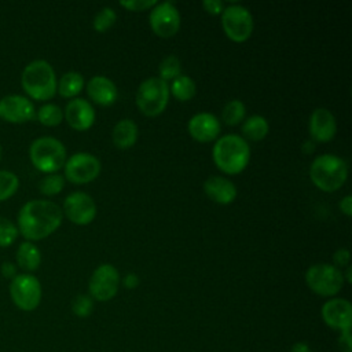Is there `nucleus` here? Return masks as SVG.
Returning a JSON list of instances; mask_svg holds the SVG:
<instances>
[{"instance_id": "obj_1", "label": "nucleus", "mask_w": 352, "mask_h": 352, "mask_svg": "<svg viewBox=\"0 0 352 352\" xmlns=\"http://www.w3.org/2000/svg\"><path fill=\"white\" fill-rule=\"evenodd\" d=\"M63 220L59 205L48 199L28 201L18 213V232L29 242L40 241L55 232Z\"/></svg>"}, {"instance_id": "obj_2", "label": "nucleus", "mask_w": 352, "mask_h": 352, "mask_svg": "<svg viewBox=\"0 0 352 352\" xmlns=\"http://www.w3.org/2000/svg\"><path fill=\"white\" fill-rule=\"evenodd\" d=\"M212 155L216 166L221 172L238 175L250 161V146L242 136L230 133L216 140Z\"/></svg>"}, {"instance_id": "obj_3", "label": "nucleus", "mask_w": 352, "mask_h": 352, "mask_svg": "<svg viewBox=\"0 0 352 352\" xmlns=\"http://www.w3.org/2000/svg\"><path fill=\"white\" fill-rule=\"evenodd\" d=\"M21 85L26 95L34 100L45 102L56 94V74L50 62L34 59L29 62L21 74Z\"/></svg>"}, {"instance_id": "obj_4", "label": "nucleus", "mask_w": 352, "mask_h": 352, "mask_svg": "<svg viewBox=\"0 0 352 352\" xmlns=\"http://www.w3.org/2000/svg\"><path fill=\"white\" fill-rule=\"evenodd\" d=\"M312 183L322 191L333 192L344 186L348 177L346 162L334 154H322L315 157L309 166Z\"/></svg>"}, {"instance_id": "obj_5", "label": "nucleus", "mask_w": 352, "mask_h": 352, "mask_svg": "<svg viewBox=\"0 0 352 352\" xmlns=\"http://www.w3.org/2000/svg\"><path fill=\"white\" fill-rule=\"evenodd\" d=\"M29 158L37 170L56 173L66 162V148L56 138L41 136L30 143Z\"/></svg>"}, {"instance_id": "obj_6", "label": "nucleus", "mask_w": 352, "mask_h": 352, "mask_svg": "<svg viewBox=\"0 0 352 352\" xmlns=\"http://www.w3.org/2000/svg\"><path fill=\"white\" fill-rule=\"evenodd\" d=\"M169 100V85L160 77L143 80L136 91V106L147 117L160 116Z\"/></svg>"}, {"instance_id": "obj_7", "label": "nucleus", "mask_w": 352, "mask_h": 352, "mask_svg": "<svg viewBox=\"0 0 352 352\" xmlns=\"http://www.w3.org/2000/svg\"><path fill=\"white\" fill-rule=\"evenodd\" d=\"M305 282L308 287L318 296L333 297L344 286V276L336 265L320 263L311 265L305 272Z\"/></svg>"}, {"instance_id": "obj_8", "label": "nucleus", "mask_w": 352, "mask_h": 352, "mask_svg": "<svg viewBox=\"0 0 352 352\" xmlns=\"http://www.w3.org/2000/svg\"><path fill=\"white\" fill-rule=\"evenodd\" d=\"M221 26L230 40L243 43L253 33V15L246 7L241 4H231L224 7L221 12Z\"/></svg>"}, {"instance_id": "obj_9", "label": "nucleus", "mask_w": 352, "mask_h": 352, "mask_svg": "<svg viewBox=\"0 0 352 352\" xmlns=\"http://www.w3.org/2000/svg\"><path fill=\"white\" fill-rule=\"evenodd\" d=\"M41 283L32 274H18L10 282L12 302L22 311H34L41 301Z\"/></svg>"}, {"instance_id": "obj_10", "label": "nucleus", "mask_w": 352, "mask_h": 352, "mask_svg": "<svg viewBox=\"0 0 352 352\" xmlns=\"http://www.w3.org/2000/svg\"><path fill=\"white\" fill-rule=\"evenodd\" d=\"M63 177L74 184H85L95 180L102 169L100 161L89 153H76L63 165Z\"/></svg>"}, {"instance_id": "obj_11", "label": "nucleus", "mask_w": 352, "mask_h": 352, "mask_svg": "<svg viewBox=\"0 0 352 352\" xmlns=\"http://www.w3.org/2000/svg\"><path fill=\"white\" fill-rule=\"evenodd\" d=\"M118 287L120 274L114 265L107 263L96 267L88 282L91 298H95L98 301L111 300L117 294Z\"/></svg>"}, {"instance_id": "obj_12", "label": "nucleus", "mask_w": 352, "mask_h": 352, "mask_svg": "<svg viewBox=\"0 0 352 352\" xmlns=\"http://www.w3.org/2000/svg\"><path fill=\"white\" fill-rule=\"evenodd\" d=\"M151 30L164 38L175 36L180 29V14L172 1L157 3L150 11Z\"/></svg>"}, {"instance_id": "obj_13", "label": "nucleus", "mask_w": 352, "mask_h": 352, "mask_svg": "<svg viewBox=\"0 0 352 352\" xmlns=\"http://www.w3.org/2000/svg\"><path fill=\"white\" fill-rule=\"evenodd\" d=\"M62 212L72 223L87 226L96 217V204L87 192L74 191L65 198Z\"/></svg>"}, {"instance_id": "obj_14", "label": "nucleus", "mask_w": 352, "mask_h": 352, "mask_svg": "<svg viewBox=\"0 0 352 352\" xmlns=\"http://www.w3.org/2000/svg\"><path fill=\"white\" fill-rule=\"evenodd\" d=\"M36 117V109L30 99L11 94L0 99V118L10 124H25Z\"/></svg>"}, {"instance_id": "obj_15", "label": "nucleus", "mask_w": 352, "mask_h": 352, "mask_svg": "<svg viewBox=\"0 0 352 352\" xmlns=\"http://www.w3.org/2000/svg\"><path fill=\"white\" fill-rule=\"evenodd\" d=\"M322 318L324 323L336 330H351L352 305L345 298H330L322 307Z\"/></svg>"}, {"instance_id": "obj_16", "label": "nucleus", "mask_w": 352, "mask_h": 352, "mask_svg": "<svg viewBox=\"0 0 352 352\" xmlns=\"http://www.w3.org/2000/svg\"><path fill=\"white\" fill-rule=\"evenodd\" d=\"M63 118H66L67 124L76 131H87L89 129L96 118L95 109L92 104L82 98L70 99L65 107Z\"/></svg>"}, {"instance_id": "obj_17", "label": "nucleus", "mask_w": 352, "mask_h": 352, "mask_svg": "<svg viewBox=\"0 0 352 352\" xmlns=\"http://www.w3.org/2000/svg\"><path fill=\"white\" fill-rule=\"evenodd\" d=\"M188 133L199 143H208L217 139L221 126L219 118L212 113L194 114L187 124Z\"/></svg>"}, {"instance_id": "obj_18", "label": "nucleus", "mask_w": 352, "mask_h": 352, "mask_svg": "<svg viewBox=\"0 0 352 352\" xmlns=\"http://www.w3.org/2000/svg\"><path fill=\"white\" fill-rule=\"evenodd\" d=\"M309 135L314 142H330L337 132V121L333 113L324 107H318L309 117Z\"/></svg>"}, {"instance_id": "obj_19", "label": "nucleus", "mask_w": 352, "mask_h": 352, "mask_svg": "<svg viewBox=\"0 0 352 352\" xmlns=\"http://www.w3.org/2000/svg\"><path fill=\"white\" fill-rule=\"evenodd\" d=\"M204 191L209 199L220 205H228L236 198L235 184L223 176H210L204 183Z\"/></svg>"}, {"instance_id": "obj_20", "label": "nucleus", "mask_w": 352, "mask_h": 352, "mask_svg": "<svg viewBox=\"0 0 352 352\" xmlns=\"http://www.w3.org/2000/svg\"><path fill=\"white\" fill-rule=\"evenodd\" d=\"M87 94L100 106H111L118 98L116 84L106 76H94L87 84Z\"/></svg>"}, {"instance_id": "obj_21", "label": "nucleus", "mask_w": 352, "mask_h": 352, "mask_svg": "<svg viewBox=\"0 0 352 352\" xmlns=\"http://www.w3.org/2000/svg\"><path fill=\"white\" fill-rule=\"evenodd\" d=\"M111 140L118 148L132 147L138 140V125L129 118L118 121L113 128Z\"/></svg>"}, {"instance_id": "obj_22", "label": "nucleus", "mask_w": 352, "mask_h": 352, "mask_svg": "<svg viewBox=\"0 0 352 352\" xmlns=\"http://www.w3.org/2000/svg\"><path fill=\"white\" fill-rule=\"evenodd\" d=\"M16 264L21 270L26 271V274L36 271L41 264V252L40 249L29 241L19 243L16 249Z\"/></svg>"}, {"instance_id": "obj_23", "label": "nucleus", "mask_w": 352, "mask_h": 352, "mask_svg": "<svg viewBox=\"0 0 352 352\" xmlns=\"http://www.w3.org/2000/svg\"><path fill=\"white\" fill-rule=\"evenodd\" d=\"M268 131H270L268 121L258 114L250 116L242 124V135L245 136L243 138L245 140L248 139L252 142H260L268 135Z\"/></svg>"}, {"instance_id": "obj_24", "label": "nucleus", "mask_w": 352, "mask_h": 352, "mask_svg": "<svg viewBox=\"0 0 352 352\" xmlns=\"http://www.w3.org/2000/svg\"><path fill=\"white\" fill-rule=\"evenodd\" d=\"M84 77L78 72H67L58 81L56 91L62 98H74L84 88Z\"/></svg>"}, {"instance_id": "obj_25", "label": "nucleus", "mask_w": 352, "mask_h": 352, "mask_svg": "<svg viewBox=\"0 0 352 352\" xmlns=\"http://www.w3.org/2000/svg\"><path fill=\"white\" fill-rule=\"evenodd\" d=\"M169 94H172L180 102H187L197 94L195 81L187 74H179L176 78H173L169 87Z\"/></svg>"}, {"instance_id": "obj_26", "label": "nucleus", "mask_w": 352, "mask_h": 352, "mask_svg": "<svg viewBox=\"0 0 352 352\" xmlns=\"http://www.w3.org/2000/svg\"><path fill=\"white\" fill-rule=\"evenodd\" d=\"M36 118L45 126H56L63 121V110L58 104L47 103L37 110Z\"/></svg>"}, {"instance_id": "obj_27", "label": "nucleus", "mask_w": 352, "mask_h": 352, "mask_svg": "<svg viewBox=\"0 0 352 352\" xmlns=\"http://www.w3.org/2000/svg\"><path fill=\"white\" fill-rule=\"evenodd\" d=\"M246 114V107L239 99H232L226 103L221 110V118L227 125H238Z\"/></svg>"}, {"instance_id": "obj_28", "label": "nucleus", "mask_w": 352, "mask_h": 352, "mask_svg": "<svg viewBox=\"0 0 352 352\" xmlns=\"http://www.w3.org/2000/svg\"><path fill=\"white\" fill-rule=\"evenodd\" d=\"M37 187L43 195H47V197L56 195L65 187V177L59 173H48L38 182Z\"/></svg>"}, {"instance_id": "obj_29", "label": "nucleus", "mask_w": 352, "mask_h": 352, "mask_svg": "<svg viewBox=\"0 0 352 352\" xmlns=\"http://www.w3.org/2000/svg\"><path fill=\"white\" fill-rule=\"evenodd\" d=\"M19 187L18 176L11 170H0V202L10 199Z\"/></svg>"}, {"instance_id": "obj_30", "label": "nucleus", "mask_w": 352, "mask_h": 352, "mask_svg": "<svg viewBox=\"0 0 352 352\" xmlns=\"http://www.w3.org/2000/svg\"><path fill=\"white\" fill-rule=\"evenodd\" d=\"M158 72H160V78H162L164 81L176 78L179 74H182V65L179 58L175 55H168L161 60L158 66Z\"/></svg>"}, {"instance_id": "obj_31", "label": "nucleus", "mask_w": 352, "mask_h": 352, "mask_svg": "<svg viewBox=\"0 0 352 352\" xmlns=\"http://www.w3.org/2000/svg\"><path fill=\"white\" fill-rule=\"evenodd\" d=\"M117 21V14L111 7H103L96 12L94 18V29L99 33H104L109 30Z\"/></svg>"}, {"instance_id": "obj_32", "label": "nucleus", "mask_w": 352, "mask_h": 352, "mask_svg": "<svg viewBox=\"0 0 352 352\" xmlns=\"http://www.w3.org/2000/svg\"><path fill=\"white\" fill-rule=\"evenodd\" d=\"M18 228L10 219L0 216V248L11 246L18 238Z\"/></svg>"}, {"instance_id": "obj_33", "label": "nucleus", "mask_w": 352, "mask_h": 352, "mask_svg": "<svg viewBox=\"0 0 352 352\" xmlns=\"http://www.w3.org/2000/svg\"><path fill=\"white\" fill-rule=\"evenodd\" d=\"M94 309V301L91 296L87 294H78L72 301V311L78 318H87L92 314Z\"/></svg>"}, {"instance_id": "obj_34", "label": "nucleus", "mask_w": 352, "mask_h": 352, "mask_svg": "<svg viewBox=\"0 0 352 352\" xmlns=\"http://www.w3.org/2000/svg\"><path fill=\"white\" fill-rule=\"evenodd\" d=\"M157 4L155 0H128V1H120V6L129 10V11H146L151 10Z\"/></svg>"}, {"instance_id": "obj_35", "label": "nucleus", "mask_w": 352, "mask_h": 352, "mask_svg": "<svg viewBox=\"0 0 352 352\" xmlns=\"http://www.w3.org/2000/svg\"><path fill=\"white\" fill-rule=\"evenodd\" d=\"M349 260H351V253L348 249L345 248H341V249H337L333 254V261L336 264V267H346L349 265Z\"/></svg>"}, {"instance_id": "obj_36", "label": "nucleus", "mask_w": 352, "mask_h": 352, "mask_svg": "<svg viewBox=\"0 0 352 352\" xmlns=\"http://www.w3.org/2000/svg\"><path fill=\"white\" fill-rule=\"evenodd\" d=\"M202 7L212 15H220L224 10V3L220 0H204Z\"/></svg>"}, {"instance_id": "obj_37", "label": "nucleus", "mask_w": 352, "mask_h": 352, "mask_svg": "<svg viewBox=\"0 0 352 352\" xmlns=\"http://www.w3.org/2000/svg\"><path fill=\"white\" fill-rule=\"evenodd\" d=\"M338 348L341 352H352V340H351V330L341 331L338 337Z\"/></svg>"}, {"instance_id": "obj_38", "label": "nucleus", "mask_w": 352, "mask_h": 352, "mask_svg": "<svg viewBox=\"0 0 352 352\" xmlns=\"http://www.w3.org/2000/svg\"><path fill=\"white\" fill-rule=\"evenodd\" d=\"M1 275H3L4 278H7V279L15 278V276L18 275V274H16V267H15V264H12V263H10V261L3 263V265H1Z\"/></svg>"}, {"instance_id": "obj_39", "label": "nucleus", "mask_w": 352, "mask_h": 352, "mask_svg": "<svg viewBox=\"0 0 352 352\" xmlns=\"http://www.w3.org/2000/svg\"><path fill=\"white\" fill-rule=\"evenodd\" d=\"M139 276L136 275V274H133V272H129V274H126L124 278H122V285L126 287V289H135V287H138V285H139Z\"/></svg>"}, {"instance_id": "obj_40", "label": "nucleus", "mask_w": 352, "mask_h": 352, "mask_svg": "<svg viewBox=\"0 0 352 352\" xmlns=\"http://www.w3.org/2000/svg\"><path fill=\"white\" fill-rule=\"evenodd\" d=\"M340 209H341V212H342L345 216H348V217L352 216V197H351V195H345V197L340 201Z\"/></svg>"}, {"instance_id": "obj_41", "label": "nucleus", "mask_w": 352, "mask_h": 352, "mask_svg": "<svg viewBox=\"0 0 352 352\" xmlns=\"http://www.w3.org/2000/svg\"><path fill=\"white\" fill-rule=\"evenodd\" d=\"M290 352H312V351L308 346V344H305V342H296L290 348Z\"/></svg>"}, {"instance_id": "obj_42", "label": "nucleus", "mask_w": 352, "mask_h": 352, "mask_svg": "<svg viewBox=\"0 0 352 352\" xmlns=\"http://www.w3.org/2000/svg\"><path fill=\"white\" fill-rule=\"evenodd\" d=\"M342 276L346 279L348 283L352 282V267L351 265H346V270H345V274H342ZM344 279V280H345Z\"/></svg>"}, {"instance_id": "obj_43", "label": "nucleus", "mask_w": 352, "mask_h": 352, "mask_svg": "<svg viewBox=\"0 0 352 352\" xmlns=\"http://www.w3.org/2000/svg\"><path fill=\"white\" fill-rule=\"evenodd\" d=\"M308 148V153H311V151H314V144H312V142H304V151Z\"/></svg>"}, {"instance_id": "obj_44", "label": "nucleus", "mask_w": 352, "mask_h": 352, "mask_svg": "<svg viewBox=\"0 0 352 352\" xmlns=\"http://www.w3.org/2000/svg\"><path fill=\"white\" fill-rule=\"evenodd\" d=\"M1 157H3V147H1V144H0V161H1Z\"/></svg>"}]
</instances>
